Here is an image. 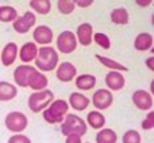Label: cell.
<instances>
[{"mask_svg": "<svg viewBox=\"0 0 154 143\" xmlns=\"http://www.w3.org/2000/svg\"><path fill=\"white\" fill-rule=\"evenodd\" d=\"M69 109V105L64 100H56L53 101L47 109L43 111V117L48 123H61L64 121V117L66 115Z\"/></svg>", "mask_w": 154, "mask_h": 143, "instance_id": "2", "label": "cell"}, {"mask_svg": "<svg viewBox=\"0 0 154 143\" xmlns=\"http://www.w3.org/2000/svg\"><path fill=\"white\" fill-rule=\"evenodd\" d=\"M153 127H154V114H153V111H150V113L147 114L146 118L143 119L142 129L143 130H152Z\"/></svg>", "mask_w": 154, "mask_h": 143, "instance_id": "32", "label": "cell"}, {"mask_svg": "<svg viewBox=\"0 0 154 143\" xmlns=\"http://www.w3.org/2000/svg\"><path fill=\"white\" fill-rule=\"evenodd\" d=\"M89 98L82 95L81 93H72L69 97V105L72 106V109H75L77 111H82L89 106Z\"/></svg>", "mask_w": 154, "mask_h": 143, "instance_id": "17", "label": "cell"}, {"mask_svg": "<svg viewBox=\"0 0 154 143\" xmlns=\"http://www.w3.org/2000/svg\"><path fill=\"white\" fill-rule=\"evenodd\" d=\"M77 39L80 44L84 46H88L92 44L93 40V27L89 23H82L77 28Z\"/></svg>", "mask_w": 154, "mask_h": 143, "instance_id": "14", "label": "cell"}, {"mask_svg": "<svg viewBox=\"0 0 154 143\" xmlns=\"http://www.w3.org/2000/svg\"><path fill=\"white\" fill-rule=\"evenodd\" d=\"M19 48L15 43H8L2 52V62L4 66H11L16 61Z\"/></svg>", "mask_w": 154, "mask_h": 143, "instance_id": "15", "label": "cell"}, {"mask_svg": "<svg viewBox=\"0 0 154 143\" xmlns=\"http://www.w3.org/2000/svg\"><path fill=\"white\" fill-rule=\"evenodd\" d=\"M47 85H48V78L43 73H40L37 70L31 76L29 82H28V86L31 89H33V90H44L47 88Z\"/></svg>", "mask_w": 154, "mask_h": 143, "instance_id": "20", "label": "cell"}, {"mask_svg": "<svg viewBox=\"0 0 154 143\" xmlns=\"http://www.w3.org/2000/svg\"><path fill=\"white\" fill-rule=\"evenodd\" d=\"M105 84H106V86L110 90L117 91V90H121L125 86V78L120 72L110 70L105 76Z\"/></svg>", "mask_w": 154, "mask_h": 143, "instance_id": "13", "label": "cell"}, {"mask_svg": "<svg viewBox=\"0 0 154 143\" xmlns=\"http://www.w3.org/2000/svg\"><path fill=\"white\" fill-rule=\"evenodd\" d=\"M35 62H36V66L40 70L51 72L56 69L57 64H59V53L52 46H43L38 49Z\"/></svg>", "mask_w": 154, "mask_h": 143, "instance_id": "1", "label": "cell"}, {"mask_svg": "<svg viewBox=\"0 0 154 143\" xmlns=\"http://www.w3.org/2000/svg\"><path fill=\"white\" fill-rule=\"evenodd\" d=\"M153 62H154V58H153V57H149V58L146 60V65H147V68H149L150 70H154V65H153Z\"/></svg>", "mask_w": 154, "mask_h": 143, "instance_id": "35", "label": "cell"}, {"mask_svg": "<svg viewBox=\"0 0 154 143\" xmlns=\"http://www.w3.org/2000/svg\"><path fill=\"white\" fill-rule=\"evenodd\" d=\"M96 58H97L104 66H106L108 69H113L116 72H124V70L128 72L129 70V69H128L125 65H122V64L114 61V60H112V58H108V57H104L101 55H96Z\"/></svg>", "mask_w": 154, "mask_h": 143, "instance_id": "23", "label": "cell"}, {"mask_svg": "<svg viewBox=\"0 0 154 143\" xmlns=\"http://www.w3.org/2000/svg\"><path fill=\"white\" fill-rule=\"evenodd\" d=\"M75 1H69V0H59L57 1V9L64 15H69L75 11Z\"/></svg>", "mask_w": 154, "mask_h": 143, "instance_id": "28", "label": "cell"}, {"mask_svg": "<svg viewBox=\"0 0 154 143\" xmlns=\"http://www.w3.org/2000/svg\"><path fill=\"white\" fill-rule=\"evenodd\" d=\"M53 93L48 89H44V90L40 91H35L29 95L28 98V107H29L31 111L33 113H40L44 109H47L53 101Z\"/></svg>", "mask_w": 154, "mask_h": 143, "instance_id": "4", "label": "cell"}, {"mask_svg": "<svg viewBox=\"0 0 154 143\" xmlns=\"http://www.w3.org/2000/svg\"><path fill=\"white\" fill-rule=\"evenodd\" d=\"M96 77L92 74H81L76 78V86L80 90H92L96 85Z\"/></svg>", "mask_w": 154, "mask_h": 143, "instance_id": "21", "label": "cell"}, {"mask_svg": "<svg viewBox=\"0 0 154 143\" xmlns=\"http://www.w3.org/2000/svg\"><path fill=\"white\" fill-rule=\"evenodd\" d=\"M61 133L65 136L79 135L82 136L86 134V123L82 118L76 114H66L65 119L61 123Z\"/></svg>", "mask_w": 154, "mask_h": 143, "instance_id": "3", "label": "cell"}, {"mask_svg": "<svg viewBox=\"0 0 154 143\" xmlns=\"http://www.w3.org/2000/svg\"><path fill=\"white\" fill-rule=\"evenodd\" d=\"M38 48L35 43H25L23 46L20 48L19 52V57L23 62H31L37 57Z\"/></svg>", "mask_w": 154, "mask_h": 143, "instance_id": "16", "label": "cell"}, {"mask_svg": "<svg viewBox=\"0 0 154 143\" xmlns=\"http://www.w3.org/2000/svg\"><path fill=\"white\" fill-rule=\"evenodd\" d=\"M93 40H94L102 49H109V48H110V40H109V37L106 34L100 33V32H98V33H94Z\"/></svg>", "mask_w": 154, "mask_h": 143, "instance_id": "30", "label": "cell"}, {"mask_svg": "<svg viewBox=\"0 0 154 143\" xmlns=\"http://www.w3.org/2000/svg\"><path fill=\"white\" fill-rule=\"evenodd\" d=\"M113 103V94L109 90L105 89H100L93 94V105L96 109L98 110H105Z\"/></svg>", "mask_w": 154, "mask_h": 143, "instance_id": "10", "label": "cell"}, {"mask_svg": "<svg viewBox=\"0 0 154 143\" xmlns=\"http://www.w3.org/2000/svg\"><path fill=\"white\" fill-rule=\"evenodd\" d=\"M4 122H5V127L12 133H21V131H24L28 126L27 117H25V114L20 113V111L8 113Z\"/></svg>", "mask_w": 154, "mask_h": 143, "instance_id": "5", "label": "cell"}, {"mask_svg": "<svg viewBox=\"0 0 154 143\" xmlns=\"http://www.w3.org/2000/svg\"><path fill=\"white\" fill-rule=\"evenodd\" d=\"M137 4L142 5V7H147V4H152V0H149V1H141V0H137Z\"/></svg>", "mask_w": 154, "mask_h": 143, "instance_id": "36", "label": "cell"}, {"mask_svg": "<svg viewBox=\"0 0 154 143\" xmlns=\"http://www.w3.org/2000/svg\"><path fill=\"white\" fill-rule=\"evenodd\" d=\"M92 4H93L92 0H88V1H80L79 0V1H75V5H79V7H81V8H86Z\"/></svg>", "mask_w": 154, "mask_h": 143, "instance_id": "34", "label": "cell"}, {"mask_svg": "<svg viewBox=\"0 0 154 143\" xmlns=\"http://www.w3.org/2000/svg\"><path fill=\"white\" fill-rule=\"evenodd\" d=\"M36 24V16L32 12H25L23 16L17 17L14 21V29L20 34L27 33L33 25Z\"/></svg>", "mask_w": 154, "mask_h": 143, "instance_id": "7", "label": "cell"}, {"mask_svg": "<svg viewBox=\"0 0 154 143\" xmlns=\"http://www.w3.org/2000/svg\"><path fill=\"white\" fill-rule=\"evenodd\" d=\"M33 40L40 45H48L53 40V32L47 25H40L36 27L33 31Z\"/></svg>", "mask_w": 154, "mask_h": 143, "instance_id": "11", "label": "cell"}, {"mask_svg": "<svg viewBox=\"0 0 154 143\" xmlns=\"http://www.w3.org/2000/svg\"><path fill=\"white\" fill-rule=\"evenodd\" d=\"M76 74H77L76 66L73 65V64H70V62H63V64H60V66L57 68V72H56L57 78H59L61 82H69V81H72V79L76 77Z\"/></svg>", "mask_w": 154, "mask_h": 143, "instance_id": "12", "label": "cell"}, {"mask_svg": "<svg viewBox=\"0 0 154 143\" xmlns=\"http://www.w3.org/2000/svg\"><path fill=\"white\" fill-rule=\"evenodd\" d=\"M17 19V11L11 7V5H2L0 7V21L3 23H9L15 21Z\"/></svg>", "mask_w": 154, "mask_h": 143, "instance_id": "26", "label": "cell"}, {"mask_svg": "<svg viewBox=\"0 0 154 143\" xmlns=\"http://www.w3.org/2000/svg\"><path fill=\"white\" fill-rule=\"evenodd\" d=\"M37 69H35L31 65H20L15 69L14 72V79L15 82L19 85L20 88H27L28 82H29L31 76L36 72Z\"/></svg>", "mask_w": 154, "mask_h": 143, "instance_id": "8", "label": "cell"}, {"mask_svg": "<svg viewBox=\"0 0 154 143\" xmlns=\"http://www.w3.org/2000/svg\"><path fill=\"white\" fill-rule=\"evenodd\" d=\"M57 48L61 53L69 55V53L75 52L77 48V39L75 33L70 31H64L57 37Z\"/></svg>", "mask_w": 154, "mask_h": 143, "instance_id": "6", "label": "cell"}, {"mask_svg": "<svg viewBox=\"0 0 154 143\" xmlns=\"http://www.w3.org/2000/svg\"><path fill=\"white\" fill-rule=\"evenodd\" d=\"M122 142L124 143H141L140 133L136 131V130H129V131H126L124 134Z\"/></svg>", "mask_w": 154, "mask_h": 143, "instance_id": "29", "label": "cell"}, {"mask_svg": "<svg viewBox=\"0 0 154 143\" xmlns=\"http://www.w3.org/2000/svg\"><path fill=\"white\" fill-rule=\"evenodd\" d=\"M153 45V36L150 33H140L138 36L134 40V48L140 52H145V50H149Z\"/></svg>", "mask_w": 154, "mask_h": 143, "instance_id": "18", "label": "cell"}, {"mask_svg": "<svg viewBox=\"0 0 154 143\" xmlns=\"http://www.w3.org/2000/svg\"><path fill=\"white\" fill-rule=\"evenodd\" d=\"M16 95H17V89L15 85L0 81V101H11Z\"/></svg>", "mask_w": 154, "mask_h": 143, "instance_id": "19", "label": "cell"}, {"mask_svg": "<svg viewBox=\"0 0 154 143\" xmlns=\"http://www.w3.org/2000/svg\"><path fill=\"white\" fill-rule=\"evenodd\" d=\"M8 143H32V142L28 136H25L23 134H15L8 139Z\"/></svg>", "mask_w": 154, "mask_h": 143, "instance_id": "31", "label": "cell"}, {"mask_svg": "<svg viewBox=\"0 0 154 143\" xmlns=\"http://www.w3.org/2000/svg\"><path fill=\"white\" fill-rule=\"evenodd\" d=\"M31 8L40 15H47L51 11V1L49 0H32L29 3Z\"/></svg>", "mask_w": 154, "mask_h": 143, "instance_id": "27", "label": "cell"}, {"mask_svg": "<svg viewBox=\"0 0 154 143\" xmlns=\"http://www.w3.org/2000/svg\"><path fill=\"white\" fill-rule=\"evenodd\" d=\"M86 122L91 125L92 129L100 130L105 125V117L98 111H91L88 114V117H86Z\"/></svg>", "mask_w": 154, "mask_h": 143, "instance_id": "22", "label": "cell"}, {"mask_svg": "<svg viewBox=\"0 0 154 143\" xmlns=\"http://www.w3.org/2000/svg\"><path fill=\"white\" fill-rule=\"evenodd\" d=\"M110 20L114 24H120V25L128 24V21H129V13H128V11L125 8H116L110 12Z\"/></svg>", "mask_w": 154, "mask_h": 143, "instance_id": "25", "label": "cell"}, {"mask_svg": "<svg viewBox=\"0 0 154 143\" xmlns=\"http://www.w3.org/2000/svg\"><path fill=\"white\" fill-rule=\"evenodd\" d=\"M96 143H117V134L112 129H102L97 133Z\"/></svg>", "mask_w": 154, "mask_h": 143, "instance_id": "24", "label": "cell"}, {"mask_svg": "<svg viewBox=\"0 0 154 143\" xmlns=\"http://www.w3.org/2000/svg\"><path fill=\"white\" fill-rule=\"evenodd\" d=\"M65 143H81V136L79 135H68Z\"/></svg>", "mask_w": 154, "mask_h": 143, "instance_id": "33", "label": "cell"}, {"mask_svg": "<svg viewBox=\"0 0 154 143\" xmlns=\"http://www.w3.org/2000/svg\"><path fill=\"white\" fill-rule=\"evenodd\" d=\"M131 101L140 110H150L153 107V97L146 90H136L131 95Z\"/></svg>", "mask_w": 154, "mask_h": 143, "instance_id": "9", "label": "cell"}]
</instances>
